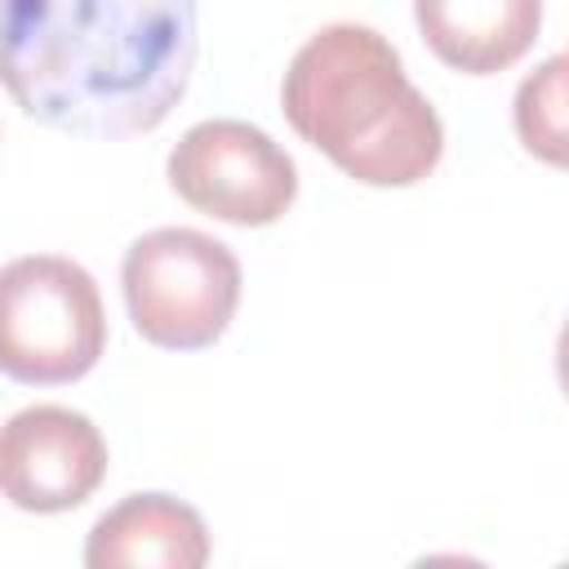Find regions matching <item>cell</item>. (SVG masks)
<instances>
[{"instance_id":"obj_5","label":"cell","mask_w":569,"mask_h":569,"mask_svg":"<svg viewBox=\"0 0 569 569\" xmlns=\"http://www.w3.org/2000/svg\"><path fill=\"white\" fill-rule=\"evenodd\" d=\"M169 187L196 213L231 227H267L298 196L293 156L249 120H200L169 151Z\"/></svg>"},{"instance_id":"obj_4","label":"cell","mask_w":569,"mask_h":569,"mask_svg":"<svg viewBox=\"0 0 569 569\" xmlns=\"http://www.w3.org/2000/svg\"><path fill=\"white\" fill-rule=\"evenodd\" d=\"M133 329L164 351L213 347L240 307V258L209 231L156 227L120 262Z\"/></svg>"},{"instance_id":"obj_8","label":"cell","mask_w":569,"mask_h":569,"mask_svg":"<svg viewBox=\"0 0 569 569\" xmlns=\"http://www.w3.org/2000/svg\"><path fill=\"white\" fill-rule=\"evenodd\" d=\"M413 18L445 67L462 76H498L533 49L542 0H413Z\"/></svg>"},{"instance_id":"obj_1","label":"cell","mask_w":569,"mask_h":569,"mask_svg":"<svg viewBox=\"0 0 569 569\" xmlns=\"http://www.w3.org/2000/svg\"><path fill=\"white\" fill-rule=\"evenodd\" d=\"M200 53L196 0H0V84L44 129L151 133Z\"/></svg>"},{"instance_id":"obj_7","label":"cell","mask_w":569,"mask_h":569,"mask_svg":"<svg viewBox=\"0 0 569 569\" xmlns=\"http://www.w3.org/2000/svg\"><path fill=\"white\" fill-rule=\"evenodd\" d=\"M209 529L200 511L173 493H129L102 511L84 538L89 569H200Z\"/></svg>"},{"instance_id":"obj_6","label":"cell","mask_w":569,"mask_h":569,"mask_svg":"<svg viewBox=\"0 0 569 569\" xmlns=\"http://www.w3.org/2000/svg\"><path fill=\"white\" fill-rule=\"evenodd\" d=\"M107 476V440L80 409L31 405L0 427V498L58 516L93 498Z\"/></svg>"},{"instance_id":"obj_2","label":"cell","mask_w":569,"mask_h":569,"mask_svg":"<svg viewBox=\"0 0 569 569\" xmlns=\"http://www.w3.org/2000/svg\"><path fill=\"white\" fill-rule=\"evenodd\" d=\"M284 120L365 187H413L445 156L436 107L405 76L387 36L360 22L320 27L280 80Z\"/></svg>"},{"instance_id":"obj_3","label":"cell","mask_w":569,"mask_h":569,"mask_svg":"<svg viewBox=\"0 0 569 569\" xmlns=\"http://www.w3.org/2000/svg\"><path fill=\"white\" fill-rule=\"evenodd\" d=\"M107 351V311L93 276L58 253L0 267V373L22 387L84 378Z\"/></svg>"},{"instance_id":"obj_9","label":"cell","mask_w":569,"mask_h":569,"mask_svg":"<svg viewBox=\"0 0 569 569\" xmlns=\"http://www.w3.org/2000/svg\"><path fill=\"white\" fill-rule=\"evenodd\" d=\"M516 133L529 156L565 164V58H547L516 89Z\"/></svg>"}]
</instances>
